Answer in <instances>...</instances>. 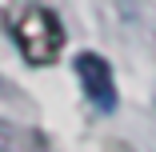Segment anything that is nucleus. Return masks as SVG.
I'll use <instances>...</instances> for the list:
<instances>
[{"mask_svg":"<svg viewBox=\"0 0 156 152\" xmlns=\"http://www.w3.org/2000/svg\"><path fill=\"white\" fill-rule=\"evenodd\" d=\"M12 36H16V48L28 64H52L64 48V24L60 16L44 4H32L24 8L12 24Z\"/></svg>","mask_w":156,"mask_h":152,"instance_id":"obj_1","label":"nucleus"},{"mask_svg":"<svg viewBox=\"0 0 156 152\" xmlns=\"http://www.w3.org/2000/svg\"><path fill=\"white\" fill-rule=\"evenodd\" d=\"M76 80L84 88L88 104H96V112H116V76H112V64L100 56V52H76Z\"/></svg>","mask_w":156,"mask_h":152,"instance_id":"obj_2","label":"nucleus"},{"mask_svg":"<svg viewBox=\"0 0 156 152\" xmlns=\"http://www.w3.org/2000/svg\"><path fill=\"white\" fill-rule=\"evenodd\" d=\"M108 152H136V148L124 144V140H108Z\"/></svg>","mask_w":156,"mask_h":152,"instance_id":"obj_3","label":"nucleus"}]
</instances>
